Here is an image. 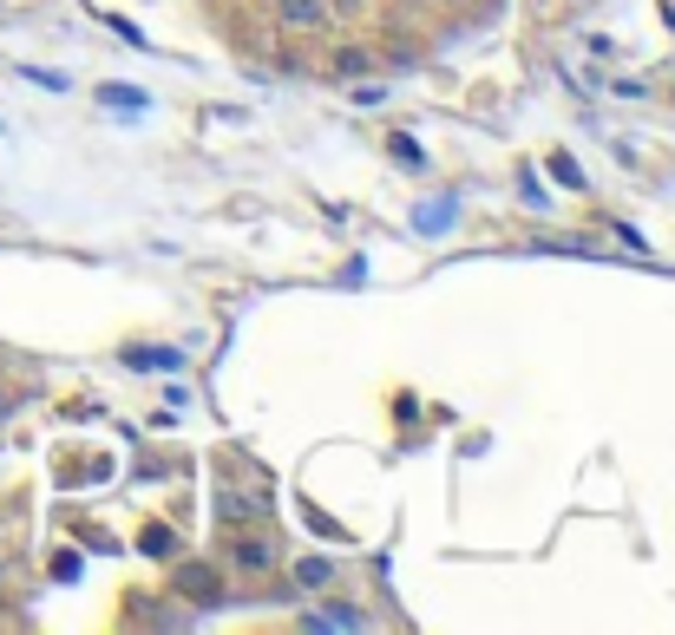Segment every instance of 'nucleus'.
<instances>
[{"label":"nucleus","instance_id":"ddd939ff","mask_svg":"<svg viewBox=\"0 0 675 635\" xmlns=\"http://www.w3.org/2000/svg\"><path fill=\"white\" fill-rule=\"evenodd\" d=\"M0 407H7V393H0Z\"/></svg>","mask_w":675,"mask_h":635},{"label":"nucleus","instance_id":"f8f14e48","mask_svg":"<svg viewBox=\"0 0 675 635\" xmlns=\"http://www.w3.org/2000/svg\"><path fill=\"white\" fill-rule=\"evenodd\" d=\"M669 20H675V0H669Z\"/></svg>","mask_w":675,"mask_h":635},{"label":"nucleus","instance_id":"6e6552de","mask_svg":"<svg viewBox=\"0 0 675 635\" xmlns=\"http://www.w3.org/2000/svg\"><path fill=\"white\" fill-rule=\"evenodd\" d=\"M551 177H558L564 191H584V171H577V164L564 157V151H551Z\"/></svg>","mask_w":675,"mask_h":635},{"label":"nucleus","instance_id":"f03ea898","mask_svg":"<svg viewBox=\"0 0 675 635\" xmlns=\"http://www.w3.org/2000/svg\"><path fill=\"white\" fill-rule=\"evenodd\" d=\"M177 596H184V603H197V610H224V603H229L224 564H204V557H197V564H184V570H177Z\"/></svg>","mask_w":675,"mask_h":635},{"label":"nucleus","instance_id":"20e7f679","mask_svg":"<svg viewBox=\"0 0 675 635\" xmlns=\"http://www.w3.org/2000/svg\"><path fill=\"white\" fill-rule=\"evenodd\" d=\"M217 511H224V524H263V518H269V498L263 492H224Z\"/></svg>","mask_w":675,"mask_h":635},{"label":"nucleus","instance_id":"423d86ee","mask_svg":"<svg viewBox=\"0 0 675 635\" xmlns=\"http://www.w3.org/2000/svg\"><path fill=\"white\" fill-rule=\"evenodd\" d=\"M296 583L301 590H321V583H335V564L328 557H296Z\"/></svg>","mask_w":675,"mask_h":635},{"label":"nucleus","instance_id":"4468645a","mask_svg":"<svg viewBox=\"0 0 675 635\" xmlns=\"http://www.w3.org/2000/svg\"><path fill=\"white\" fill-rule=\"evenodd\" d=\"M0 576H7V570H0Z\"/></svg>","mask_w":675,"mask_h":635},{"label":"nucleus","instance_id":"9d476101","mask_svg":"<svg viewBox=\"0 0 675 635\" xmlns=\"http://www.w3.org/2000/svg\"><path fill=\"white\" fill-rule=\"evenodd\" d=\"M328 13H368V0H328Z\"/></svg>","mask_w":675,"mask_h":635},{"label":"nucleus","instance_id":"7ed1b4c3","mask_svg":"<svg viewBox=\"0 0 675 635\" xmlns=\"http://www.w3.org/2000/svg\"><path fill=\"white\" fill-rule=\"evenodd\" d=\"M276 20L289 27V33H328V0H276Z\"/></svg>","mask_w":675,"mask_h":635},{"label":"nucleus","instance_id":"0eeeda50","mask_svg":"<svg viewBox=\"0 0 675 635\" xmlns=\"http://www.w3.org/2000/svg\"><path fill=\"white\" fill-rule=\"evenodd\" d=\"M171 544H177L171 524H145V531H139V551H145V557H171Z\"/></svg>","mask_w":675,"mask_h":635},{"label":"nucleus","instance_id":"1a4fd4ad","mask_svg":"<svg viewBox=\"0 0 675 635\" xmlns=\"http://www.w3.org/2000/svg\"><path fill=\"white\" fill-rule=\"evenodd\" d=\"M387 144H393V157H400V164H427V157H420V144H413V139H400V132H393Z\"/></svg>","mask_w":675,"mask_h":635},{"label":"nucleus","instance_id":"9b49d317","mask_svg":"<svg viewBox=\"0 0 675 635\" xmlns=\"http://www.w3.org/2000/svg\"><path fill=\"white\" fill-rule=\"evenodd\" d=\"M440 7H459V0H440Z\"/></svg>","mask_w":675,"mask_h":635},{"label":"nucleus","instance_id":"f257e3e1","mask_svg":"<svg viewBox=\"0 0 675 635\" xmlns=\"http://www.w3.org/2000/svg\"><path fill=\"white\" fill-rule=\"evenodd\" d=\"M224 570L229 576H269V570H276V544H269V531H243V524H229Z\"/></svg>","mask_w":675,"mask_h":635},{"label":"nucleus","instance_id":"39448f33","mask_svg":"<svg viewBox=\"0 0 675 635\" xmlns=\"http://www.w3.org/2000/svg\"><path fill=\"white\" fill-rule=\"evenodd\" d=\"M328 72H335L341 85H348V79H368V72H375V53H368V47H341V53L328 60Z\"/></svg>","mask_w":675,"mask_h":635}]
</instances>
